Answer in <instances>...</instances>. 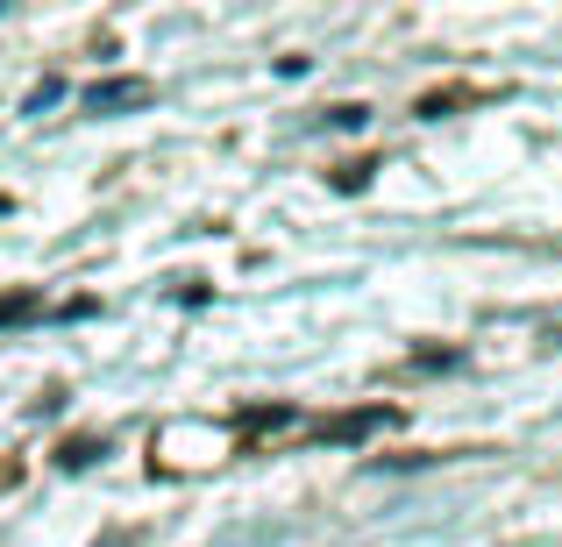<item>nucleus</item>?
I'll use <instances>...</instances> for the list:
<instances>
[{
	"mask_svg": "<svg viewBox=\"0 0 562 547\" xmlns=\"http://www.w3.org/2000/svg\"><path fill=\"white\" fill-rule=\"evenodd\" d=\"M143 100H150V79H100V86H86V107H93V114L143 107Z\"/></svg>",
	"mask_w": 562,
	"mask_h": 547,
	"instance_id": "nucleus-1",
	"label": "nucleus"
},
{
	"mask_svg": "<svg viewBox=\"0 0 562 547\" xmlns=\"http://www.w3.org/2000/svg\"><path fill=\"white\" fill-rule=\"evenodd\" d=\"M378 420H392V406H371V412H349V420H328V426H321V441H357V434H371Z\"/></svg>",
	"mask_w": 562,
	"mask_h": 547,
	"instance_id": "nucleus-2",
	"label": "nucleus"
},
{
	"mask_svg": "<svg viewBox=\"0 0 562 547\" xmlns=\"http://www.w3.org/2000/svg\"><path fill=\"white\" fill-rule=\"evenodd\" d=\"M0 214H8V192H0Z\"/></svg>",
	"mask_w": 562,
	"mask_h": 547,
	"instance_id": "nucleus-7",
	"label": "nucleus"
},
{
	"mask_svg": "<svg viewBox=\"0 0 562 547\" xmlns=\"http://www.w3.org/2000/svg\"><path fill=\"white\" fill-rule=\"evenodd\" d=\"M463 100H477V93H463V86H456V93H427V100H420V114H427V122H441V114L463 107Z\"/></svg>",
	"mask_w": 562,
	"mask_h": 547,
	"instance_id": "nucleus-4",
	"label": "nucleus"
},
{
	"mask_svg": "<svg viewBox=\"0 0 562 547\" xmlns=\"http://www.w3.org/2000/svg\"><path fill=\"white\" fill-rule=\"evenodd\" d=\"M29 314H43L36 292H8V299H0V328H8V320H29Z\"/></svg>",
	"mask_w": 562,
	"mask_h": 547,
	"instance_id": "nucleus-3",
	"label": "nucleus"
},
{
	"mask_svg": "<svg viewBox=\"0 0 562 547\" xmlns=\"http://www.w3.org/2000/svg\"><path fill=\"white\" fill-rule=\"evenodd\" d=\"M371 171H378V164H342V171H335V185H342V192H363V179H371Z\"/></svg>",
	"mask_w": 562,
	"mask_h": 547,
	"instance_id": "nucleus-6",
	"label": "nucleus"
},
{
	"mask_svg": "<svg viewBox=\"0 0 562 547\" xmlns=\"http://www.w3.org/2000/svg\"><path fill=\"white\" fill-rule=\"evenodd\" d=\"M93 455H100V441H65V448H57V463H65V469H86Z\"/></svg>",
	"mask_w": 562,
	"mask_h": 547,
	"instance_id": "nucleus-5",
	"label": "nucleus"
}]
</instances>
